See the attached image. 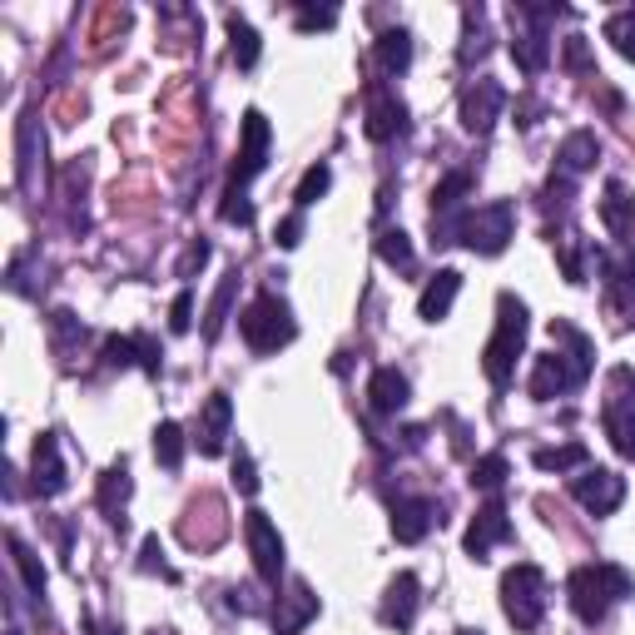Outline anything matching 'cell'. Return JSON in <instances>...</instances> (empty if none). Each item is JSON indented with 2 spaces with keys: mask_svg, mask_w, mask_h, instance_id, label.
<instances>
[{
  "mask_svg": "<svg viewBox=\"0 0 635 635\" xmlns=\"http://www.w3.org/2000/svg\"><path fill=\"white\" fill-rule=\"evenodd\" d=\"M551 338L566 343L571 353L551 348V353L536 358V368H531V397L536 402H551V397H561V392H571V387H581L591 378V353H596L591 338L581 328H571V323H551Z\"/></svg>",
  "mask_w": 635,
  "mask_h": 635,
  "instance_id": "6da1fadb",
  "label": "cell"
},
{
  "mask_svg": "<svg viewBox=\"0 0 635 635\" xmlns=\"http://www.w3.org/2000/svg\"><path fill=\"white\" fill-rule=\"evenodd\" d=\"M566 596H571V611L586 621V626H601L606 611L616 601L635 596V576L621 571L616 561H596V566H576L571 581H566Z\"/></svg>",
  "mask_w": 635,
  "mask_h": 635,
  "instance_id": "7a4b0ae2",
  "label": "cell"
},
{
  "mask_svg": "<svg viewBox=\"0 0 635 635\" xmlns=\"http://www.w3.org/2000/svg\"><path fill=\"white\" fill-rule=\"evenodd\" d=\"M526 348V303L516 293H502L497 298V328H492V343L482 353V368L497 387H507L511 373H516V358Z\"/></svg>",
  "mask_w": 635,
  "mask_h": 635,
  "instance_id": "3957f363",
  "label": "cell"
},
{
  "mask_svg": "<svg viewBox=\"0 0 635 635\" xmlns=\"http://www.w3.org/2000/svg\"><path fill=\"white\" fill-rule=\"evenodd\" d=\"M239 333H244V343L254 353H278V348L293 343L298 328H293V313H288V303L278 293H258L254 303L239 313Z\"/></svg>",
  "mask_w": 635,
  "mask_h": 635,
  "instance_id": "277c9868",
  "label": "cell"
},
{
  "mask_svg": "<svg viewBox=\"0 0 635 635\" xmlns=\"http://www.w3.org/2000/svg\"><path fill=\"white\" fill-rule=\"evenodd\" d=\"M502 611H507V621L516 631H536L541 626V616H546V576H541V566L521 561V566H511L502 576Z\"/></svg>",
  "mask_w": 635,
  "mask_h": 635,
  "instance_id": "5b68a950",
  "label": "cell"
},
{
  "mask_svg": "<svg viewBox=\"0 0 635 635\" xmlns=\"http://www.w3.org/2000/svg\"><path fill=\"white\" fill-rule=\"evenodd\" d=\"M511 234H516V204L511 199H492L482 209H467L462 214V229H457V239L482 258L502 254L511 244Z\"/></svg>",
  "mask_w": 635,
  "mask_h": 635,
  "instance_id": "8992f818",
  "label": "cell"
},
{
  "mask_svg": "<svg viewBox=\"0 0 635 635\" xmlns=\"http://www.w3.org/2000/svg\"><path fill=\"white\" fill-rule=\"evenodd\" d=\"M626 387H631V368H616V373H611V402H606L601 422H606L611 447H616L626 462H635V397Z\"/></svg>",
  "mask_w": 635,
  "mask_h": 635,
  "instance_id": "52a82bcc",
  "label": "cell"
},
{
  "mask_svg": "<svg viewBox=\"0 0 635 635\" xmlns=\"http://www.w3.org/2000/svg\"><path fill=\"white\" fill-rule=\"evenodd\" d=\"M244 541H249V556H254V571L263 581H278L283 576V536L278 526L268 521V511H244Z\"/></svg>",
  "mask_w": 635,
  "mask_h": 635,
  "instance_id": "ba28073f",
  "label": "cell"
},
{
  "mask_svg": "<svg viewBox=\"0 0 635 635\" xmlns=\"http://www.w3.org/2000/svg\"><path fill=\"white\" fill-rule=\"evenodd\" d=\"M571 497L591 516H611V511L626 502V477L606 472V467H586L581 477H571Z\"/></svg>",
  "mask_w": 635,
  "mask_h": 635,
  "instance_id": "9c48e42d",
  "label": "cell"
},
{
  "mask_svg": "<svg viewBox=\"0 0 635 635\" xmlns=\"http://www.w3.org/2000/svg\"><path fill=\"white\" fill-rule=\"evenodd\" d=\"M502 110H507V90L497 85V80H472L467 90H462V129L467 134H487V129L502 120Z\"/></svg>",
  "mask_w": 635,
  "mask_h": 635,
  "instance_id": "30bf717a",
  "label": "cell"
},
{
  "mask_svg": "<svg viewBox=\"0 0 635 635\" xmlns=\"http://www.w3.org/2000/svg\"><path fill=\"white\" fill-rule=\"evenodd\" d=\"M229 427H234V402H229V392H214V397L199 407V427H194L199 457H219V452L229 447Z\"/></svg>",
  "mask_w": 635,
  "mask_h": 635,
  "instance_id": "8fae6325",
  "label": "cell"
},
{
  "mask_svg": "<svg viewBox=\"0 0 635 635\" xmlns=\"http://www.w3.org/2000/svg\"><path fill=\"white\" fill-rule=\"evenodd\" d=\"M30 487H35V497H60V492L70 487L55 432H40V437H35V452H30Z\"/></svg>",
  "mask_w": 635,
  "mask_h": 635,
  "instance_id": "7c38bea8",
  "label": "cell"
},
{
  "mask_svg": "<svg viewBox=\"0 0 635 635\" xmlns=\"http://www.w3.org/2000/svg\"><path fill=\"white\" fill-rule=\"evenodd\" d=\"M417 606H422V581H417L412 571H397V576L387 581V596H382V626H392V631H412Z\"/></svg>",
  "mask_w": 635,
  "mask_h": 635,
  "instance_id": "4fadbf2b",
  "label": "cell"
},
{
  "mask_svg": "<svg viewBox=\"0 0 635 635\" xmlns=\"http://www.w3.org/2000/svg\"><path fill=\"white\" fill-rule=\"evenodd\" d=\"M502 541H511V516L502 502H487V507L477 511V521L467 526V556L472 561H487L492 546H502Z\"/></svg>",
  "mask_w": 635,
  "mask_h": 635,
  "instance_id": "5bb4252c",
  "label": "cell"
},
{
  "mask_svg": "<svg viewBox=\"0 0 635 635\" xmlns=\"http://www.w3.org/2000/svg\"><path fill=\"white\" fill-rule=\"evenodd\" d=\"M263 164H268V120H263V110H249L244 115V144L234 159V184L244 189L254 174H263Z\"/></svg>",
  "mask_w": 635,
  "mask_h": 635,
  "instance_id": "9a60e30c",
  "label": "cell"
},
{
  "mask_svg": "<svg viewBox=\"0 0 635 635\" xmlns=\"http://www.w3.org/2000/svg\"><path fill=\"white\" fill-rule=\"evenodd\" d=\"M432 526H437V502H427V497H397L392 502V536L402 546H417Z\"/></svg>",
  "mask_w": 635,
  "mask_h": 635,
  "instance_id": "2e32d148",
  "label": "cell"
},
{
  "mask_svg": "<svg viewBox=\"0 0 635 635\" xmlns=\"http://www.w3.org/2000/svg\"><path fill=\"white\" fill-rule=\"evenodd\" d=\"M457 293H462V273H457V268H437V273L427 278V288L417 293V318H422V323H442V318L452 313Z\"/></svg>",
  "mask_w": 635,
  "mask_h": 635,
  "instance_id": "e0dca14e",
  "label": "cell"
},
{
  "mask_svg": "<svg viewBox=\"0 0 635 635\" xmlns=\"http://www.w3.org/2000/svg\"><path fill=\"white\" fill-rule=\"evenodd\" d=\"M313 616H318V596L308 591V581H293L273 606V635H298Z\"/></svg>",
  "mask_w": 635,
  "mask_h": 635,
  "instance_id": "ac0fdd59",
  "label": "cell"
},
{
  "mask_svg": "<svg viewBox=\"0 0 635 635\" xmlns=\"http://www.w3.org/2000/svg\"><path fill=\"white\" fill-rule=\"evenodd\" d=\"M129 497H134V477H129V462L120 457V462H110V467H105V477H100V487H95L100 511H105V516H110V526H120V531H125Z\"/></svg>",
  "mask_w": 635,
  "mask_h": 635,
  "instance_id": "d6986e66",
  "label": "cell"
},
{
  "mask_svg": "<svg viewBox=\"0 0 635 635\" xmlns=\"http://www.w3.org/2000/svg\"><path fill=\"white\" fill-rule=\"evenodd\" d=\"M601 273H606V303L611 308H635V249H616L601 254Z\"/></svg>",
  "mask_w": 635,
  "mask_h": 635,
  "instance_id": "ffe728a7",
  "label": "cell"
},
{
  "mask_svg": "<svg viewBox=\"0 0 635 635\" xmlns=\"http://www.w3.org/2000/svg\"><path fill=\"white\" fill-rule=\"evenodd\" d=\"M363 129H368V139H373V144H387V139H397V134L407 129V105H402L397 95H373V105H368V120H363Z\"/></svg>",
  "mask_w": 635,
  "mask_h": 635,
  "instance_id": "44dd1931",
  "label": "cell"
},
{
  "mask_svg": "<svg viewBox=\"0 0 635 635\" xmlns=\"http://www.w3.org/2000/svg\"><path fill=\"white\" fill-rule=\"evenodd\" d=\"M407 397H412V387H407V378H402L397 368H378V373L368 378V402H373V412H382V417L402 412Z\"/></svg>",
  "mask_w": 635,
  "mask_h": 635,
  "instance_id": "7402d4cb",
  "label": "cell"
},
{
  "mask_svg": "<svg viewBox=\"0 0 635 635\" xmlns=\"http://www.w3.org/2000/svg\"><path fill=\"white\" fill-rule=\"evenodd\" d=\"M556 159H561V174H571V179L586 174V169L601 159V139H596V129H571V134L561 139V154H556Z\"/></svg>",
  "mask_w": 635,
  "mask_h": 635,
  "instance_id": "603a6c76",
  "label": "cell"
},
{
  "mask_svg": "<svg viewBox=\"0 0 635 635\" xmlns=\"http://www.w3.org/2000/svg\"><path fill=\"white\" fill-rule=\"evenodd\" d=\"M601 219H606V229L616 234V239H626L635 224V199L626 194V184L621 179H611L606 184V199H601Z\"/></svg>",
  "mask_w": 635,
  "mask_h": 635,
  "instance_id": "cb8c5ba5",
  "label": "cell"
},
{
  "mask_svg": "<svg viewBox=\"0 0 635 635\" xmlns=\"http://www.w3.org/2000/svg\"><path fill=\"white\" fill-rule=\"evenodd\" d=\"M511 60H516V70L541 75V70L551 65V40H546V30H526V35H516V40H511Z\"/></svg>",
  "mask_w": 635,
  "mask_h": 635,
  "instance_id": "d4e9b609",
  "label": "cell"
},
{
  "mask_svg": "<svg viewBox=\"0 0 635 635\" xmlns=\"http://www.w3.org/2000/svg\"><path fill=\"white\" fill-rule=\"evenodd\" d=\"M378 65L387 75H402L412 65V35L397 25V30H382L378 35Z\"/></svg>",
  "mask_w": 635,
  "mask_h": 635,
  "instance_id": "484cf974",
  "label": "cell"
},
{
  "mask_svg": "<svg viewBox=\"0 0 635 635\" xmlns=\"http://www.w3.org/2000/svg\"><path fill=\"white\" fill-rule=\"evenodd\" d=\"M234 293H239V268H234V273H224V283H219V293H214V303H209V318H204V338H209V343L224 333L229 308H234Z\"/></svg>",
  "mask_w": 635,
  "mask_h": 635,
  "instance_id": "4316f807",
  "label": "cell"
},
{
  "mask_svg": "<svg viewBox=\"0 0 635 635\" xmlns=\"http://www.w3.org/2000/svg\"><path fill=\"white\" fill-rule=\"evenodd\" d=\"M10 561H15V571H20L25 591H30V596H45V581H50V576H45L40 556H35V551H30V546H25L20 536H10Z\"/></svg>",
  "mask_w": 635,
  "mask_h": 635,
  "instance_id": "83f0119b",
  "label": "cell"
},
{
  "mask_svg": "<svg viewBox=\"0 0 635 635\" xmlns=\"http://www.w3.org/2000/svg\"><path fill=\"white\" fill-rule=\"evenodd\" d=\"M154 457H159V467L179 472V462H184V427L179 422H159L154 427Z\"/></svg>",
  "mask_w": 635,
  "mask_h": 635,
  "instance_id": "f1b7e54d",
  "label": "cell"
},
{
  "mask_svg": "<svg viewBox=\"0 0 635 635\" xmlns=\"http://www.w3.org/2000/svg\"><path fill=\"white\" fill-rule=\"evenodd\" d=\"M586 442H566V447H541L531 462L541 467V472H571V467H586Z\"/></svg>",
  "mask_w": 635,
  "mask_h": 635,
  "instance_id": "f546056e",
  "label": "cell"
},
{
  "mask_svg": "<svg viewBox=\"0 0 635 635\" xmlns=\"http://www.w3.org/2000/svg\"><path fill=\"white\" fill-rule=\"evenodd\" d=\"M378 258L387 263V268H402V273H412V263H417L412 239H407L402 229H382L378 234Z\"/></svg>",
  "mask_w": 635,
  "mask_h": 635,
  "instance_id": "4dcf8cb0",
  "label": "cell"
},
{
  "mask_svg": "<svg viewBox=\"0 0 635 635\" xmlns=\"http://www.w3.org/2000/svg\"><path fill=\"white\" fill-rule=\"evenodd\" d=\"M229 40H234V65L239 70H254L258 65V30L249 20H239V15H229Z\"/></svg>",
  "mask_w": 635,
  "mask_h": 635,
  "instance_id": "1f68e13d",
  "label": "cell"
},
{
  "mask_svg": "<svg viewBox=\"0 0 635 635\" xmlns=\"http://www.w3.org/2000/svg\"><path fill=\"white\" fill-rule=\"evenodd\" d=\"M507 477H511L507 452H487V457H477V462H472V487H482V492H497Z\"/></svg>",
  "mask_w": 635,
  "mask_h": 635,
  "instance_id": "d6a6232c",
  "label": "cell"
},
{
  "mask_svg": "<svg viewBox=\"0 0 635 635\" xmlns=\"http://www.w3.org/2000/svg\"><path fill=\"white\" fill-rule=\"evenodd\" d=\"M328 184H333V169H328V164H313V169L298 179V189H293V204H298V209L318 204V199L328 194Z\"/></svg>",
  "mask_w": 635,
  "mask_h": 635,
  "instance_id": "836d02e7",
  "label": "cell"
},
{
  "mask_svg": "<svg viewBox=\"0 0 635 635\" xmlns=\"http://www.w3.org/2000/svg\"><path fill=\"white\" fill-rule=\"evenodd\" d=\"M606 40H611L626 60H635V10H616V15L606 20Z\"/></svg>",
  "mask_w": 635,
  "mask_h": 635,
  "instance_id": "e575fe53",
  "label": "cell"
},
{
  "mask_svg": "<svg viewBox=\"0 0 635 635\" xmlns=\"http://www.w3.org/2000/svg\"><path fill=\"white\" fill-rule=\"evenodd\" d=\"M219 219H224V224H239V229L254 224V204H249V194H244L239 184H229V194H224V204H219Z\"/></svg>",
  "mask_w": 635,
  "mask_h": 635,
  "instance_id": "d590c367",
  "label": "cell"
},
{
  "mask_svg": "<svg viewBox=\"0 0 635 635\" xmlns=\"http://www.w3.org/2000/svg\"><path fill=\"white\" fill-rule=\"evenodd\" d=\"M50 333H55V353H70L75 343H85V323L75 313H65V308L50 318Z\"/></svg>",
  "mask_w": 635,
  "mask_h": 635,
  "instance_id": "8d00e7d4",
  "label": "cell"
},
{
  "mask_svg": "<svg viewBox=\"0 0 635 635\" xmlns=\"http://www.w3.org/2000/svg\"><path fill=\"white\" fill-rule=\"evenodd\" d=\"M35 174V115L20 120V184H30Z\"/></svg>",
  "mask_w": 635,
  "mask_h": 635,
  "instance_id": "74e56055",
  "label": "cell"
},
{
  "mask_svg": "<svg viewBox=\"0 0 635 635\" xmlns=\"http://www.w3.org/2000/svg\"><path fill=\"white\" fill-rule=\"evenodd\" d=\"M105 363L110 368H134L139 363V343L134 338H105Z\"/></svg>",
  "mask_w": 635,
  "mask_h": 635,
  "instance_id": "f35d334b",
  "label": "cell"
},
{
  "mask_svg": "<svg viewBox=\"0 0 635 635\" xmlns=\"http://www.w3.org/2000/svg\"><path fill=\"white\" fill-rule=\"evenodd\" d=\"M139 571H159L164 581H174V571L164 566V546H159V536H144V546H139Z\"/></svg>",
  "mask_w": 635,
  "mask_h": 635,
  "instance_id": "ab89813d",
  "label": "cell"
},
{
  "mask_svg": "<svg viewBox=\"0 0 635 635\" xmlns=\"http://www.w3.org/2000/svg\"><path fill=\"white\" fill-rule=\"evenodd\" d=\"M189 328H194V293L184 288L174 298V308H169V333H189Z\"/></svg>",
  "mask_w": 635,
  "mask_h": 635,
  "instance_id": "60d3db41",
  "label": "cell"
},
{
  "mask_svg": "<svg viewBox=\"0 0 635 635\" xmlns=\"http://www.w3.org/2000/svg\"><path fill=\"white\" fill-rule=\"evenodd\" d=\"M234 487H239L244 497H254V492H258V467H254V457H249V452H239V457H234Z\"/></svg>",
  "mask_w": 635,
  "mask_h": 635,
  "instance_id": "b9f144b4",
  "label": "cell"
},
{
  "mask_svg": "<svg viewBox=\"0 0 635 635\" xmlns=\"http://www.w3.org/2000/svg\"><path fill=\"white\" fill-rule=\"evenodd\" d=\"M333 20H338V10H333V5H323V10L303 5V10H298V30H328Z\"/></svg>",
  "mask_w": 635,
  "mask_h": 635,
  "instance_id": "7bdbcfd3",
  "label": "cell"
},
{
  "mask_svg": "<svg viewBox=\"0 0 635 635\" xmlns=\"http://www.w3.org/2000/svg\"><path fill=\"white\" fill-rule=\"evenodd\" d=\"M273 244H278V249H298V244H303V214H288V219L278 224Z\"/></svg>",
  "mask_w": 635,
  "mask_h": 635,
  "instance_id": "ee69618b",
  "label": "cell"
},
{
  "mask_svg": "<svg viewBox=\"0 0 635 635\" xmlns=\"http://www.w3.org/2000/svg\"><path fill=\"white\" fill-rule=\"evenodd\" d=\"M546 204H551V209H566V204H571V174H551V184H546Z\"/></svg>",
  "mask_w": 635,
  "mask_h": 635,
  "instance_id": "f6af8a7d",
  "label": "cell"
},
{
  "mask_svg": "<svg viewBox=\"0 0 635 635\" xmlns=\"http://www.w3.org/2000/svg\"><path fill=\"white\" fill-rule=\"evenodd\" d=\"M134 343H139V368H144V373H159V358H164L159 343H154L149 333H134Z\"/></svg>",
  "mask_w": 635,
  "mask_h": 635,
  "instance_id": "bcb514c9",
  "label": "cell"
},
{
  "mask_svg": "<svg viewBox=\"0 0 635 635\" xmlns=\"http://www.w3.org/2000/svg\"><path fill=\"white\" fill-rule=\"evenodd\" d=\"M566 65H571V70H586V65H591V55H586V40H581V35H571V40H566Z\"/></svg>",
  "mask_w": 635,
  "mask_h": 635,
  "instance_id": "7dc6e473",
  "label": "cell"
},
{
  "mask_svg": "<svg viewBox=\"0 0 635 635\" xmlns=\"http://www.w3.org/2000/svg\"><path fill=\"white\" fill-rule=\"evenodd\" d=\"M204 263H209V244L199 239V244L184 254V263H179V278H189V273H194V268H204Z\"/></svg>",
  "mask_w": 635,
  "mask_h": 635,
  "instance_id": "c3c4849f",
  "label": "cell"
},
{
  "mask_svg": "<svg viewBox=\"0 0 635 635\" xmlns=\"http://www.w3.org/2000/svg\"><path fill=\"white\" fill-rule=\"evenodd\" d=\"M561 268H566L571 283H586V268H581V254H576V249H561Z\"/></svg>",
  "mask_w": 635,
  "mask_h": 635,
  "instance_id": "681fc988",
  "label": "cell"
},
{
  "mask_svg": "<svg viewBox=\"0 0 635 635\" xmlns=\"http://www.w3.org/2000/svg\"><path fill=\"white\" fill-rule=\"evenodd\" d=\"M85 631L90 635H120L115 626H105V621H95V616H85Z\"/></svg>",
  "mask_w": 635,
  "mask_h": 635,
  "instance_id": "f907efd6",
  "label": "cell"
},
{
  "mask_svg": "<svg viewBox=\"0 0 635 635\" xmlns=\"http://www.w3.org/2000/svg\"><path fill=\"white\" fill-rule=\"evenodd\" d=\"M457 635H482V631H457Z\"/></svg>",
  "mask_w": 635,
  "mask_h": 635,
  "instance_id": "816d5d0a",
  "label": "cell"
},
{
  "mask_svg": "<svg viewBox=\"0 0 635 635\" xmlns=\"http://www.w3.org/2000/svg\"><path fill=\"white\" fill-rule=\"evenodd\" d=\"M154 635H159V631H154Z\"/></svg>",
  "mask_w": 635,
  "mask_h": 635,
  "instance_id": "f5cc1de1",
  "label": "cell"
}]
</instances>
